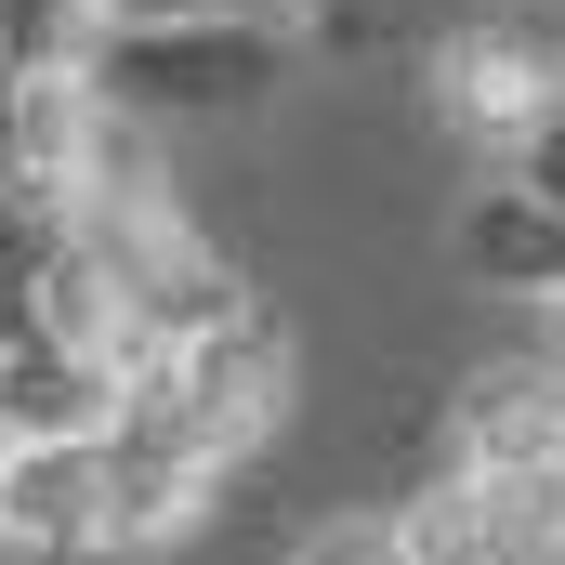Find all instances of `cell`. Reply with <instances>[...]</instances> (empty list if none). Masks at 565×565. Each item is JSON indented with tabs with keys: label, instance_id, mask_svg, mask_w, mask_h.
Masks as SVG:
<instances>
[{
	"label": "cell",
	"instance_id": "1",
	"mask_svg": "<svg viewBox=\"0 0 565 565\" xmlns=\"http://www.w3.org/2000/svg\"><path fill=\"white\" fill-rule=\"evenodd\" d=\"M289 53H302V26H277V13H198V26H106L79 79L119 119H250V106H277Z\"/></svg>",
	"mask_w": 565,
	"mask_h": 565
},
{
	"label": "cell",
	"instance_id": "2",
	"mask_svg": "<svg viewBox=\"0 0 565 565\" xmlns=\"http://www.w3.org/2000/svg\"><path fill=\"white\" fill-rule=\"evenodd\" d=\"M408 79H422L434 132H460V145H487V158H513V145L565 106V40L540 26V13H513V0H473V13L434 40L422 66H408Z\"/></svg>",
	"mask_w": 565,
	"mask_h": 565
},
{
	"label": "cell",
	"instance_id": "3",
	"mask_svg": "<svg viewBox=\"0 0 565 565\" xmlns=\"http://www.w3.org/2000/svg\"><path fill=\"white\" fill-rule=\"evenodd\" d=\"M158 395H171V408L198 422V447L237 473V460L289 422V316H277V302H224V316H198Z\"/></svg>",
	"mask_w": 565,
	"mask_h": 565
},
{
	"label": "cell",
	"instance_id": "4",
	"mask_svg": "<svg viewBox=\"0 0 565 565\" xmlns=\"http://www.w3.org/2000/svg\"><path fill=\"white\" fill-rule=\"evenodd\" d=\"M0 553H106V434H53V447H0Z\"/></svg>",
	"mask_w": 565,
	"mask_h": 565
},
{
	"label": "cell",
	"instance_id": "5",
	"mask_svg": "<svg viewBox=\"0 0 565 565\" xmlns=\"http://www.w3.org/2000/svg\"><path fill=\"white\" fill-rule=\"evenodd\" d=\"M447 422H460V460L473 473H565V355L447 382Z\"/></svg>",
	"mask_w": 565,
	"mask_h": 565
},
{
	"label": "cell",
	"instance_id": "6",
	"mask_svg": "<svg viewBox=\"0 0 565 565\" xmlns=\"http://www.w3.org/2000/svg\"><path fill=\"white\" fill-rule=\"evenodd\" d=\"M460 277L500 302H565V211H540L526 184H473L460 198Z\"/></svg>",
	"mask_w": 565,
	"mask_h": 565
},
{
	"label": "cell",
	"instance_id": "7",
	"mask_svg": "<svg viewBox=\"0 0 565 565\" xmlns=\"http://www.w3.org/2000/svg\"><path fill=\"white\" fill-rule=\"evenodd\" d=\"M119 369L106 355H79V342H13L0 355V434L13 447H53V434H106L119 422Z\"/></svg>",
	"mask_w": 565,
	"mask_h": 565
},
{
	"label": "cell",
	"instance_id": "8",
	"mask_svg": "<svg viewBox=\"0 0 565 565\" xmlns=\"http://www.w3.org/2000/svg\"><path fill=\"white\" fill-rule=\"evenodd\" d=\"M460 13H473V0H302V40H316V53H408V66H422Z\"/></svg>",
	"mask_w": 565,
	"mask_h": 565
},
{
	"label": "cell",
	"instance_id": "9",
	"mask_svg": "<svg viewBox=\"0 0 565 565\" xmlns=\"http://www.w3.org/2000/svg\"><path fill=\"white\" fill-rule=\"evenodd\" d=\"M500 184H526L540 211H565V106H553V119H540L526 145H513V171H500Z\"/></svg>",
	"mask_w": 565,
	"mask_h": 565
},
{
	"label": "cell",
	"instance_id": "10",
	"mask_svg": "<svg viewBox=\"0 0 565 565\" xmlns=\"http://www.w3.org/2000/svg\"><path fill=\"white\" fill-rule=\"evenodd\" d=\"M198 13H250V0H106V26H198Z\"/></svg>",
	"mask_w": 565,
	"mask_h": 565
},
{
	"label": "cell",
	"instance_id": "11",
	"mask_svg": "<svg viewBox=\"0 0 565 565\" xmlns=\"http://www.w3.org/2000/svg\"><path fill=\"white\" fill-rule=\"evenodd\" d=\"M0 184H26V79L0 66Z\"/></svg>",
	"mask_w": 565,
	"mask_h": 565
}]
</instances>
